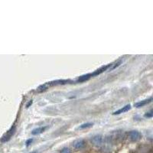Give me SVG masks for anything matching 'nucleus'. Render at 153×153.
<instances>
[{"label":"nucleus","instance_id":"7ed1b4c3","mask_svg":"<svg viewBox=\"0 0 153 153\" xmlns=\"http://www.w3.org/2000/svg\"><path fill=\"white\" fill-rule=\"evenodd\" d=\"M129 136H130V139L132 140L133 142H136V141H139L142 139V134L140 133L139 132H138V131H130L129 132Z\"/></svg>","mask_w":153,"mask_h":153},{"label":"nucleus","instance_id":"ddd939ff","mask_svg":"<svg viewBox=\"0 0 153 153\" xmlns=\"http://www.w3.org/2000/svg\"><path fill=\"white\" fill-rule=\"evenodd\" d=\"M153 116V113H152V111L150 110L149 112H146L145 114V117H147V118H152Z\"/></svg>","mask_w":153,"mask_h":153},{"label":"nucleus","instance_id":"39448f33","mask_svg":"<svg viewBox=\"0 0 153 153\" xmlns=\"http://www.w3.org/2000/svg\"><path fill=\"white\" fill-rule=\"evenodd\" d=\"M86 142L85 141L82 139H77L73 142V146H74V149H81L85 147Z\"/></svg>","mask_w":153,"mask_h":153},{"label":"nucleus","instance_id":"f257e3e1","mask_svg":"<svg viewBox=\"0 0 153 153\" xmlns=\"http://www.w3.org/2000/svg\"><path fill=\"white\" fill-rule=\"evenodd\" d=\"M15 132H16V126H13L12 128L9 130L8 132L5 134L4 136H2V138L1 139V142H8L9 140H10V139L12 137V136L15 134Z\"/></svg>","mask_w":153,"mask_h":153},{"label":"nucleus","instance_id":"2eb2a0df","mask_svg":"<svg viewBox=\"0 0 153 153\" xmlns=\"http://www.w3.org/2000/svg\"><path fill=\"white\" fill-rule=\"evenodd\" d=\"M32 141H33V139H30L28 140V141L26 142V145H27V146H28V145H30L31 142H32Z\"/></svg>","mask_w":153,"mask_h":153},{"label":"nucleus","instance_id":"9b49d317","mask_svg":"<svg viewBox=\"0 0 153 153\" xmlns=\"http://www.w3.org/2000/svg\"><path fill=\"white\" fill-rule=\"evenodd\" d=\"M93 123L92 122H87V123H83V124L80 125V126L78 127V130H84V129L90 128L91 126H93Z\"/></svg>","mask_w":153,"mask_h":153},{"label":"nucleus","instance_id":"6e6552de","mask_svg":"<svg viewBox=\"0 0 153 153\" xmlns=\"http://www.w3.org/2000/svg\"><path fill=\"white\" fill-rule=\"evenodd\" d=\"M152 100V98L150 97L149 99L145 100L140 101V102H138V103H135V107H137V108H140V107H144V106H145V105L148 104V103H151Z\"/></svg>","mask_w":153,"mask_h":153},{"label":"nucleus","instance_id":"1a4fd4ad","mask_svg":"<svg viewBox=\"0 0 153 153\" xmlns=\"http://www.w3.org/2000/svg\"><path fill=\"white\" fill-rule=\"evenodd\" d=\"M47 129L46 126H44V127H38V128H36L35 130H33L31 131V134L34 135V136H37V135H40L42 132H44L45 131V130Z\"/></svg>","mask_w":153,"mask_h":153},{"label":"nucleus","instance_id":"0eeeda50","mask_svg":"<svg viewBox=\"0 0 153 153\" xmlns=\"http://www.w3.org/2000/svg\"><path fill=\"white\" fill-rule=\"evenodd\" d=\"M131 110V105L128 104L125 106L124 107H122V108L120 109L119 110L116 111V112H113V115H119V114H121V113H123V112H126L127 111L130 110Z\"/></svg>","mask_w":153,"mask_h":153},{"label":"nucleus","instance_id":"f03ea898","mask_svg":"<svg viewBox=\"0 0 153 153\" xmlns=\"http://www.w3.org/2000/svg\"><path fill=\"white\" fill-rule=\"evenodd\" d=\"M70 82H71L70 80H54V81L48 82V83H46V86L48 87H52V86H56V85H64V84H67V83H69Z\"/></svg>","mask_w":153,"mask_h":153},{"label":"nucleus","instance_id":"4468645a","mask_svg":"<svg viewBox=\"0 0 153 153\" xmlns=\"http://www.w3.org/2000/svg\"><path fill=\"white\" fill-rule=\"evenodd\" d=\"M60 153H71V151L68 148H64V149L61 150Z\"/></svg>","mask_w":153,"mask_h":153},{"label":"nucleus","instance_id":"20e7f679","mask_svg":"<svg viewBox=\"0 0 153 153\" xmlns=\"http://www.w3.org/2000/svg\"><path fill=\"white\" fill-rule=\"evenodd\" d=\"M91 142L95 145V146H100L103 143V136L100 135H97L91 138Z\"/></svg>","mask_w":153,"mask_h":153},{"label":"nucleus","instance_id":"f3484780","mask_svg":"<svg viewBox=\"0 0 153 153\" xmlns=\"http://www.w3.org/2000/svg\"><path fill=\"white\" fill-rule=\"evenodd\" d=\"M29 153H39V152L37 151H33V152H29Z\"/></svg>","mask_w":153,"mask_h":153},{"label":"nucleus","instance_id":"423d86ee","mask_svg":"<svg viewBox=\"0 0 153 153\" xmlns=\"http://www.w3.org/2000/svg\"><path fill=\"white\" fill-rule=\"evenodd\" d=\"M110 65H111V64H107V65H105V66L101 67V68H99L98 70H95L94 72H93V73L91 74V76H92V77H95V76L100 75V74H102L103 72H104L105 70H108L109 68L110 67Z\"/></svg>","mask_w":153,"mask_h":153},{"label":"nucleus","instance_id":"f8f14e48","mask_svg":"<svg viewBox=\"0 0 153 153\" xmlns=\"http://www.w3.org/2000/svg\"><path fill=\"white\" fill-rule=\"evenodd\" d=\"M121 63H122V61H121V60H118V61H116V62H115L114 64H111L110 67L109 68V70H113V69L116 68H117V67L120 66Z\"/></svg>","mask_w":153,"mask_h":153},{"label":"nucleus","instance_id":"9d476101","mask_svg":"<svg viewBox=\"0 0 153 153\" xmlns=\"http://www.w3.org/2000/svg\"><path fill=\"white\" fill-rule=\"evenodd\" d=\"M91 74H84V75H82L80 77H79L78 80H77V82L78 83H81V82H84L86 80H88L90 78H91Z\"/></svg>","mask_w":153,"mask_h":153},{"label":"nucleus","instance_id":"dca6fc26","mask_svg":"<svg viewBox=\"0 0 153 153\" xmlns=\"http://www.w3.org/2000/svg\"><path fill=\"white\" fill-rule=\"evenodd\" d=\"M31 104H32V100H30L28 102V104L26 105V108H28V107H30V106H31Z\"/></svg>","mask_w":153,"mask_h":153}]
</instances>
